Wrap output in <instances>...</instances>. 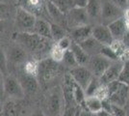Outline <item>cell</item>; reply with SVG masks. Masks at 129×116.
Masks as SVG:
<instances>
[{
	"label": "cell",
	"mask_w": 129,
	"mask_h": 116,
	"mask_svg": "<svg viewBox=\"0 0 129 116\" xmlns=\"http://www.w3.org/2000/svg\"><path fill=\"white\" fill-rule=\"evenodd\" d=\"M1 107H2V105H1V101H0V111H1Z\"/></svg>",
	"instance_id": "obj_48"
},
{
	"label": "cell",
	"mask_w": 129,
	"mask_h": 116,
	"mask_svg": "<svg viewBox=\"0 0 129 116\" xmlns=\"http://www.w3.org/2000/svg\"><path fill=\"white\" fill-rule=\"evenodd\" d=\"M70 77L74 82L85 91L89 82L92 78V74L86 66H76L70 71Z\"/></svg>",
	"instance_id": "obj_7"
},
{
	"label": "cell",
	"mask_w": 129,
	"mask_h": 116,
	"mask_svg": "<svg viewBox=\"0 0 129 116\" xmlns=\"http://www.w3.org/2000/svg\"><path fill=\"white\" fill-rule=\"evenodd\" d=\"M109 113H111L112 116H127L128 111L126 110L125 107H123V106H118V105H111Z\"/></svg>",
	"instance_id": "obj_35"
},
{
	"label": "cell",
	"mask_w": 129,
	"mask_h": 116,
	"mask_svg": "<svg viewBox=\"0 0 129 116\" xmlns=\"http://www.w3.org/2000/svg\"><path fill=\"white\" fill-rule=\"evenodd\" d=\"M18 81L21 85L25 94H35L39 89V81L36 77H33L27 74H23L19 77Z\"/></svg>",
	"instance_id": "obj_14"
},
{
	"label": "cell",
	"mask_w": 129,
	"mask_h": 116,
	"mask_svg": "<svg viewBox=\"0 0 129 116\" xmlns=\"http://www.w3.org/2000/svg\"><path fill=\"white\" fill-rule=\"evenodd\" d=\"M118 80L119 82L129 86V60L123 61Z\"/></svg>",
	"instance_id": "obj_27"
},
{
	"label": "cell",
	"mask_w": 129,
	"mask_h": 116,
	"mask_svg": "<svg viewBox=\"0 0 129 116\" xmlns=\"http://www.w3.org/2000/svg\"><path fill=\"white\" fill-rule=\"evenodd\" d=\"M110 1L113 2L115 5H117L120 9H122V10H124L126 8L127 3H128V0H110Z\"/></svg>",
	"instance_id": "obj_38"
},
{
	"label": "cell",
	"mask_w": 129,
	"mask_h": 116,
	"mask_svg": "<svg viewBox=\"0 0 129 116\" xmlns=\"http://www.w3.org/2000/svg\"><path fill=\"white\" fill-rule=\"evenodd\" d=\"M25 3H26L27 8H24V9H26L27 11L33 14L34 11H39L43 9L44 0H25Z\"/></svg>",
	"instance_id": "obj_31"
},
{
	"label": "cell",
	"mask_w": 129,
	"mask_h": 116,
	"mask_svg": "<svg viewBox=\"0 0 129 116\" xmlns=\"http://www.w3.org/2000/svg\"><path fill=\"white\" fill-rule=\"evenodd\" d=\"M95 115L96 116H112V114H111V113H109V112H107V111H105V110H101V111H99L98 113H96Z\"/></svg>",
	"instance_id": "obj_43"
},
{
	"label": "cell",
	"mask_w": 129,
	"mask_h": 116,
	"mask_svg": "<svg viewBox=\"0 0 129 116\" xmlns=\"http://www.w3.org/2000/svg\"><path fill=\"white\" fill-rule=\"evenodd\" d=\"M122 17L125 20V22L129 21V7H126L123 10V15H122Z\"/></svg>",
	"instance_id": "obj_42"
},
{
	"label": "cell",
	"mask_w": 129,
	"mask_h": 116,
	"mask_svg": "<svg viewBox=\"0 0 129 116\" xmlns=\"http://www.w3.org/2000/svg\"><path fill=\"white\" fill-rule=\"evenodd\" d=\"M31 116H45V114H44L43 111H42V110H36L34 113H32Z\"/></svg>",
	"instance_id": "obj_45"
},
{
	"label": "cell",
	"mask_w": 129,
	"mask_h": 116,
	"mask_svg": "<svg viewBox=\"0 0 129 116\" xmlns=\"http://www.w3.org/2000/svg\"><path fill=\"white\" fill-rule=\"evenodd\" d=\"M74 7H79V8H85L87 5L88 0H72Z\"/></svg>",
	"instance_id": "obj_39"
},
{
	"label": "cell",
	"mask_w": 129,
	"mask_h": 116,
	"mask_svg": "<svg viewBox=\"0 0 129 116\" xmlns=\"http://www.w3.org/2000/svg\"><path fill=\"white\" fill-rule=\"evenodd\" d=\"M12 1H13V0H0V3H2V4H6V5H9Z\"/></svg>",
	"instance_id": "obj_46"
},
{
	"label": "cell",
	"mask_w": 129,
	"mask_h": 116,
	"mask_svg": "<svg viewBox=\"0 0 129 116\" xmlns=\"http://www.w3.org/2000/svg\"><path fill=\"white\" fill-rule=\"evenodd\" d=\"M129 99V86L121 83L114 93L108 97L107 101L111 105H118V106H126V104Z\"/></svg>",
	"instance_id": "obj_11"
},
{
	"label": "cell",
	"mask_w": 129,
	"mask_h": 116,
	"mask_svg": "<svg viewBox=\"0 0 129 116\" xmlns=\"http://www.w3.org/2000/svg\"><path fill=\"white\" fill-rule=\"evenodd\" d=\"M10 15V7L9 5L0 3V20H4Z\"/></svg>",
	"instance_id": "obj_37"
},
{
	"label": "cell",
	"mask_w": 129,
	"mask_h": 116,
	"mask_svg": "<svg viewBox=\"0 0 129 116\" xmlns=\"http://www.w3.org/2000/svg\"><path fill=\"white\" fill-rule=\"evenodd\" d=\"M58 63H56L51 58H43L38 63V73L37 77L42 80V82H48L57 74Z\"/></svg>",
	"instance_id": "obj_5"
},
{
	"label": "cell",
	"mask_w": 129,
	"mask_h": 116,
	"mask_svg": "<svg viewBox=\"0 0 129 116\" xmlns=\"http://www.w3.org/2000/svg\"><path fill=\"white\" fill-rule=\"evenodd\" d=\"M91 37L105 47H110L114 42V38L110 33L107 25L104 24H97L91 27Z\"/></svg>",
	"instance_id": "obj_10"
},
{
	"label": "cell",
	"mask_w": 129,
	"mask_h": 116,
	"mask_svg": "<svg viewBox=\"0 0 129 116\" xmlns=\"http://www.w3.org/2000/svg\"><path fill=\"white\" fill-rule=\"evenodd\" d=\"M80 45L83 50H85V52H87L90 57L91 56L97 55L100 53V50L102 49V44H100L96 40L92 38V37H90L89 39L85 40L84 42H82L80 44H78Z\"/></svg>",
	"instance_id": "obj_20"
},
{
	"label": "cell",
	"mask_w": 129,
	"mask_h": 116,
	"mask_svg": "<svg viewBox=\"0 0 129 116\" xmlns=\"http://www.w3.org/2000/svg\"><path fill=\"white\" fill-rule=\"evenodd\" d=\"M100 85H101V83L99 81V78L92 77V78L91 79V81L88 84L87 88L85 89L86 97L87 96H93V95L95 94V92L97 91V89L100 87Z\"/></svg>",
	"instance_id": "obj_28"
},
{
	"label": "cell",
	"mask_w": 129,
	"mask_h": 116,
	"mask_svg": "<svg viewBox=\"0 0 129 116\" xmlns=\"http://www.w3.org/2000/svg\"><path fill=\"white\" fill-rule=\"evenodd\" d=\"M49 54H50V58L52 60L55 61L56 63H60L63 61L64 51L63 50H61L57 44H55V45H52L51 50L49 51Z\"/></svg>",
	"instance_id": "obj_29"
},
{
	"label": "cell",
	"mask_w": 129,
	"mask_h": 116,
	"mask_svg": "<svg viewBox=\"0 0 129 116\" xmlns=\"http://www.w3.org/2000/svg\"><path fill=\"white\" fill-rule=\"evenodd\" d=\"M0 71L4 76H8V59L7 54L0 48Z\"/></svg>",
	"instance_id": "obj_34"
},
{
	"label": "cell",
	"mask_w": 129,
	"mask_h": 116,
	"mask_svg": "<svg viewBox=\"0 0 129 116\" xmlns=\"http://www.w3.org/2000/svg\"><path fill=\"white\" fill-rule=\"evenodd\" d=\"M50 33H51V39L56 42L64 38V36H67L64 27L60 26L54 22H50Z\"/></svg>",
	"instance_id": "obj_26"
},
{
	"label": "cell",
	"mask_w": 129,
	"mask_h": 116,
	"mask_svg": "<svg viewBox=\"0 0 129 116\" xmlns=\"http://www.w3.org/2000/svg\"><path fill=\"white\" fill-rule=\"evenodd\" d=\"M128 114H129V112H128Z\"/></svg>",
	"instance_id": "obj_52"
},
{
	"label": "cell",
	"mask_w": 129,
	"mask_h": 116,
	"mask_svg": "<svg viewBox=\"0 0 129 116\" xmlns=\"http://www.w3.org/2000/svg\"><path fill=\"white\" fill-rule=\"evenodd\" d=\"M32 32L41 36V37H43V38L52 40L51 39V33H50V22L43 19V18H38L37 17Z\"/></svg>",
	"instance_id": "obj_17"
},
{
	"label": "cell",
	"mask_w": 129,
	"mask_h": 116,
	"mask_svg": "<svg viewBox=\"0 0 129 116\" xmlns=\"http://www.w3.org/2000/svg\"><path fill=\"white\" fill-rule=\"evenodd\" d=\"M122 64H123V62H121L120 60L112 62L111 65L107 68V70L104 72V74L99 77L100 83L102 85H107L109 83L118 80Z\"/></svg>",
	"instance_id": "obj_12"
},
{
	"label": "cell",
	"mask_w": 129,
	"mask_h": 116,
	"mask_svg": "<svg viewBox=\"0 0 129 116\" xmlns=\"http://www.w3.org/2000/svg\"><path fill=\"white\" fill-rule=\"evenodd\" d=\"M3 94L8 97V99L21 100L24 98L25 93L22 89L20 83L16 77L13 76H6L3 84Z\"/></svg>",
	"instance_id": "obj_4"
},
{
	"label": "cell",
	"mask_w": 129,
	"mask_h": 116,
	"mask_svg": "<svg viewBox=\"0 0 129 116\" xmlns=\"http://www.w3.org/2000/svg\"><path fill=\"white\" fill-rule=\"evenodd\" d=\"M64 110V98L62 88H53L46 97L45 101V116H61Z\"/></svg>",
	"instance_id": "obj_2"
},
{
	"label": "cell",
	"mask_w": 129,
	"mask_h": 116,
	"mask_svg": "<svg viewBox=\"0 0 129 116\" xmlns=\"http://www.w3.org/2000/svg\"><path fill=\"white\" fill-rule=\"evenodd\" d=\"M92 116H96V115H95V114H93V115H92Z\"/></svg>",
	"instance_id": "obj_50"
},
{
	"label": "cell",
	"mask_w": 129,
	"mask_h": 116,
	"mask_svg": "<svg viewBox=\"0 0 129 116\" xmlns=\"http://www.w3.org/2000/svg\"><path fill=\"white\" fill-rule=\"evenodd\" d=\"M127 116H129V114H127Z\"/></svg>",
	"instance_id": "obj_51"
},
{
	"label": "cell",
	"mask_w": 129,
	"mask_h": 116,
	"mask_svg": "<svg viewBox=\"0 0 129 116\" xmlns=\"http://www.w3.org/2000/svg\"><path fill=\"white\" fill-rule=\"evenodd\" d=\"M38 63L39 61L36 60H29L25 62L24 65V73L27 75H30L33 77H37V73H38Z\"/></svg>",
	"instance_id": "obj_30"
},
{
	"label": "cell",
	"mask_w": 129,
	"mask_h": 116,
	"mask_svg": "<svg viewBox=\"0 0 129 116\" xmlns=\"http://www.w3.org/2000/svg\"><path fill=\"white\" fill-rule=\"evenodd\" d=\"M66 20H67V26L73 29L83 25H88L89 17L87 15L85 8L73 7L66 15Z\"/></svg>",
	"instance_id": "obj_6"
},
{
	"label": "cell",
	"mask_w": 129,
	"mask_h": 116,
	"mask_svg": "<svg viewBox=\"0 0 129 116\" xmlns=\"http://www.w3.org/2000/svg\"><path fill=\"white\" fill-rule=\"evenodd\" d=\"M7 59H8V62L10 61L15 65H20L26 61V53L22 48L12 47L7 55Z\"/></svg>",
	"instance_id": "obj_21"
},
{
	"label": "cell",
	"mask_w": 129,
	"mask_h": 116,
	"mask_svg": "<svg viewBox=\"0 0 129 116\" xmlns=\"http://www.w3.org/2000/svg\"><path fill=\"white\" fill-rule=\"evenodd\" d=\"M72 89H73V98H74L76 105H78L80 108L84 109V107H85V100H86L85 91L81 88L79 85H77L74 81L72 82Z\"/></svg>",
	"instance_id": "obj_24"
},
{
	"label": "cell",
	"mask_w": 129,
	"mask_h": 116,
	"mask_svg": "<svg viewBox=\"0 0 129 116\" xmlns=\"http://www.w3.org/2000/svg\"><path fill=\"white\" fill-rule=\"evenodd\" d=\"M45 9L46 12L48 14V16L50 17L51 19H53L54 23L58 24L60 26L64 27V25H67V20H66V15L63 14L60 11L59 9L50 2V1H45Z\"/></svg>",
	"instance_id": "obj_15"
},
{
	"label": "cell",
	"mask_w": 129,
	"mask_h": 116,
	"mask_svg": "<svg viewBox=\"0 0 129 116\" xmlns=\"http://www.w3.org/2000/svg\"><path fill=\"white\" fill-rule=\"evenodd\" d=\"M71 37L73 39L72 42L76 44H80L85 40L91 37V27L90 25H83L71 29Z\"/></svg>",
	"instance_id": "obj_19"
},
{
	"label": "cell",
	"mask_w": 129,
	"mask_h": 116,
	"mask_svg": "<svg viewBox=\"0 0 129 116\" xmlns=\"http://www.w3.org/2000/svg\"><path fill=\"white\" fill-rule=\"evenodd\" d=\"M48 1H50L64 15H67L74 7L72 0H48Z\"/></svg>",
	"instance_id": "obj_25"
},
{
	"label": "cell",
	"mask_w": 129,
	"mask_h": 116,
	"mask_svg": "<svg viewBox=\"0 0 129 116\" xmlns=\"http://www.w3.org/2000/svg\"><path fill=\"white\" fill-rule=\"evenodd\" d=\"M37 17L19 6L16 12V25L19 32H32Z\"/></svg>",
	"instance_id": "obj_3"
},
{
	"label": "cell",
	"mask_w": 129,
	"mask_h": 116,
	"mask_svg": "<svg viewBox=\"0 0 129 116\" xmlns=\"http://www.w3.org/2000/svg\"><path fill=\"white\" fill-rule=\"evenodd\" d=\"M99 54H101L102 56L106 57L107 59H109V60L112 61V62L119 60V57L118 56V54H117L110 47H105V45H103Z\"/></svg>",
	"instance_id": "obj_32"
},
{
	"label": "cell",
	"mask_w": 129,
	"mask_h": 116,
	"mask_svg": "<svg viewBox=\"0 0 129 116\" xmlns=\"http://www.w3.org/2000/svg\"><path fill=\"white\" fill-rule=\"evenodd\" d=\"M70 50L72 52V54L74 56L76 60V63L78 66H86L88 65L89 61H90V56L89 54L85 52V50L81 48L78 44H76L74 42H72V44L70 45Z\"/></svg>",
	"instance_id": "obj_18"
},
{
	"label": "cell",
	"mask_w": 129,
	"mask_h": 116,
	"mask_svg": "<svg viewBox=\"0 0 129 116\" xmlns=\"http://www.w3.org/2000/svg\"><path fill=\"white\" fill-rule=\"evenodd\" d=\"M126 105H128V106H129V99H128V102H127V104H126Z\"/></svg>",
	"instance_id": "obj_49"
},
{
	"label": "cell",
	"mask_w": 129,
	"mask_h": 116,
	"mask_svg": "<svg viewBox=\"0 0 129 116\" xmlns=\"http://www.w3.org/2000/svg\"><path fill=\"white\" fill-rule=\"evenodd\" d=\"M122 15H123V10L117 5H115L110 0L104 2L102 4L100 17L104 21V23H102L104 25H108L110 22L122 17Z\"/></svg>",
	"instance_id": "obj_9"
},
{
	"label": "cell",
	"mask_w": 129,
	"mask_h": 116,
	"mask_svg": "<svg viewBox=\"0 0 129 116\" xmlns=\"http://www.w3.org/2000/svg\"><path fill=\"white\" fill-rule=\"evenodd\" d=\"M62 62H64V65L67 67H69V68H70V69L78 66L77 63H76L75 58H74V56H73V54H72V52H71L70 50H68L64 51V58H63V61H62Z\"/></svg>",
	"instance_id": "obj_33"
},
{
	"label": "cell",
	"mask_w": 129,
	"mask_h": 116,
	"mask_svg": "<svg viewBox=\"0 0 129 116\" xmlns=\"http://www.w3.org/2000/svg\"><path fill=\"white\" fill-rule=\"evenodd\" d=\"M2 116H20L21 105L17 100L8 99L1 107Z\"/></svg>",
	"instance_id": "obj_16"
},
{
	"label": "cell",
	"mask_w": 129,
	"mask_h": 116,
	"mask_svg": "<svg viewBox=\"0 0 129 116\" xmlns=\"http://www.w3.org/2000/svg\"><path fill=\"white\" fill-rule=\"evenodd\" d=\"M102 4L100 0H88L85 7L89 18H98L101 15Z\"/></svg>",
	"instance_id": "obj_22"
},
{
	"label": "cell",
	"mask_w": 129,
	"mask_h": 116,
	"mask_svg": "<svg viewBox=\"0 0 129 116\" xmlns=\"http://www.w3.org/2000/svg\"><path fill=\"white\" fill-rule=\"evenodd\" d=\"M107 27L114 40H117V41H121L123 39L124 35L127 32L126 22L123 19V17H120V18H118L114 21L110 22L107 25Z\"/></svg>",
	"instance_id": "obj_13"
},
{
	"label": "cell",
	"mask_w": 129,
	"mask_h": 116,
	"mask_svg": "<svg viewBox=\"0 0 129 116\" xmlns=\"http://www.w3.org/2000/svg\"><path fill=\"white\" fill-rule=\"evenodd\" d=\"M16 41L25 50L43 56L51 50V44L49 39L43 38L33 32H19L16 34Z\"/></svg>",
	"instance_id": "obj_1"
},
{
	"label": "cell",
	"mask_w": 129,
	"mask_h": 116,
	"mask_svg": "<svg viewBox=\"0 0 129 116\" xmlns=\"http://www.w3.org/2000/svg\"><path fill=\"white\" fill-rule=\"evenodd\" d=\"M111 63L112 61L107 59L106 57L102 56L101 54H97V55L91 56L90 58L87 67L91 71L93 77L99 78L107 70L108 67L111 65Z\"/></svg>",
	"instance_id": "obj_8"
},
{
	"label": "cell",
	"mask_w": 129,
	"mask_h": 116,
	"mask_svg": "<svg viewBox=\"0 0 129 116\" xmlns=\"http://www.w3.org/2000/svg\"><path fill=\"white\" fill-rule=\"evenodd\" d=\"M71 44H72V40H71L70 37H68V36H64V38H62L61 40H59L56 44L59 47L61 50H63L64 51H66V50H70Z\"/></svg>",
	"instance_id": "obj_36"
},
{
	"label": "cell",
	"mask_w": 129,
	"mask_h": 116,
	"mask_svg": "<svg viewBox=\"0 0 129 116\" xmlns=\"http://www.w3.org/2000/svg\"><path fill=\"white\" fill-rule=\"evenodd\" d=\"M126 30H127V32H129V21L126 22Z\"/></svg>",
	"instance_id": "obj_47"
},
{
	"label": "cell",
	"mask_w": 129,
	"mask_h": 116,
	"mask_svg": "<svg viewBox=\"0 0 129 116\" xmlns=\"http://www.w3.org/2000/svg\"><path fill=\"white\" fill-rule=\"evenodd\" d=\"M4 78L5 76L0 71V95L3 94V84H4Z\"/></svg>",
	"instance_id": "obj_40"
},
{
	"label": "cell",
	"mask_w": 129,
	"mask_h": 116,
	"mask_svg": "<svg viewBox=\"0 0 129 116\" xmlns=\"http://www.w3.org/2000/svg\"><path fill=\"white\" fill-rule=\"evenodd\" d=\"M5 22L4 20H0V35L3 34V32L5 31Z\"/></svg>",
	"instance_id": "obj_44"
},
{
	"label": "cell",
	"mask_w": 129,
	"mask_h": 116,
	"mask_svg": "<svg viewBox=\"0 0 129 116\" xmlns=\"http://www.w3.org/2000/svg\"><path fill=\"white\" fill-rule=\"evenodd\" d=\"M84 109H87L92 114H96L102 110V101H100L95 96H87Z\"/></svg>",
	"instance_id": "obj_23"
},
{
	"label": "cell",
	"mask_w": 129,
	"mask_h": 116,
	"mask_svg": "<svg viewBox=\"0 0 129 116\" xmlns=\"http://www.w3.org/2000/svg\"><path fill=\"white\" fill-rule=\"evenodd\" d=\"M93 114L91 113L90 111H88L87 109H82L80 108V110L78 112V116H92Z\"/></svg>",
	"instance_id": "obj_41"
}]
</instances>
